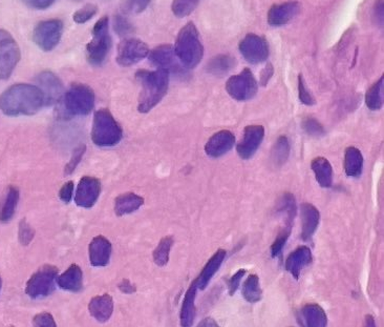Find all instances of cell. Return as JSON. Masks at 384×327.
I'll return each mask as SVG.
<instances>
[{
    "label": "cell",
    "instance_id": "obj_29",
    "mask_svg": "<svg viewBox=\"0 0 384 327\" xmlns=\"http://www.w3.org/2000/svg\"><path fill=\"white\" fill-rule=\"evenodd\" d=\"M144 204V199L139 195L133 193H125L120 195L115 200V213L117 216H125V215L135 213Z\"/></svg>",
    "mask_w": 384,
    "mask_h": 327
},
{
    "label": "cell",
    "instance_id": "obj_4",
    "mask_svg": "<svg viewBox=\"0 0 384 327\" xmlns=\"http://www.w3.org/2000/svg\"><path fill=\"white\" fill-rule=\"evenodd\" d=\"M122 127L107 109L97 111L94 116L92 140L101 148L117 146L122 139Z\"/></svg>",
    "mask_w": 384,
    "mask_h": 327
},
{
    "label": "cell",
    "instance_id": "obj_8",
    "mask_svg": "<svg viewBox=\"0 0 384 327\" xmlns=\"http://www.w3.org/2000/svg\"><path fill=\"white\" fill-rule=\"evenodd\" d=\"M21 57L18 43L10 33L0 28V80L10 78Z\"/></svg>",
    "mask_w": 384,
    "mask_h": 327
},
{
    "label": "cell",
    "instance_id": "obj_22",
    "mask_svg": "<svg viewBox=\"0 0 384 327\" xmlns=\"http://www.w3.org/2000/svg\"><path fill=\"white\" fill-rule=\"evenodd\" d=\"M91 315L100 323H105L111 319L114 313V300L111 296L100 295L92 298L89 304Z\"/></svg>",
    "mask_w": 384,
    "mask_h": 327
},
{
    "label": "cell",
    "instance_id": "obj_17",
    "mask_svg": "<svg viewBox=\"0 0 384 327\" xmlns=\"http://www.w3.org/2000/svg\"><path fill=\"white\" fill-rule=\"evenodd\" d=\"M236 144V136L228 129H221L209 138L205 146V151L209 157L219 158L229 153Z\"/></svg>",
    "mask_w": 384,
    "mask_h": 327
},
{
    "label": "cell",
    "instance_id": "obj_14",
    "mask_svg": "<svg viewBox=\"0 0 384 327\" xmlns=\"http://www.w3.org/2000/svg\"><path fill=\"white\" fill-rule=\"evenodd\" d=\"M264 138V127L258 126V124L246 127L243 129V139L236 146V151L241 159L248 160L253 157Z\"/></svg>",
    "mask_w": 384,
    "mask_h": 327
},
{
    "label": "cell",
    "instance_id": "obj_42",
    "mask_svg": "<svg viewBox=\"0 0 384 327\" xmlns=\"http://www.w3.org/2000/svg\"><path fill=\"white\" fill-rule=\"evenodd\" d=\"M114 30L117 33L119 36H126V35L131 34L133 32V28L131 23L127 21L126 17L123 15H116L114 17L113 21Z\"/></svg>",
    "mask_w": 384,
    "mask_h": 327
},
{
    "label": "cell",
    "instance_id": "obj_44",
    "mask_svg": "<svg viewBox=\"0 0 384 327\" xmlns=\"http://www.w3.org/2000/svg\"><path fill=\"white\" fill-rule=\"evenodd\" d=\"M85 151H87L85 146H79V148L75 150L74 153H72L71 160H70L69 164L65 166V175L72 174L76 170L77 166H78L81 159H82L83 155L85 154Z\"/></svg>",
    "mask_w": 384,
    "mask_h": 327
},
{
    "label": "cell",
    "instance_id": "obj_36",
    "mask_svg": "<svg viewBox=\"0 0 384 327\" xmlns=\"http://www.w3.org/2000/svg\"><path fill=\"white\" fill-rule=\"evenodd\" d=\"M173 245V238L171 236L164 237L161 239L157 249L153 252V261L159 267H165L169 261V254Z\"/></svg>",
    "mask_w": 384,
    "mask_h": 327
},
{
    "label": "cell",
    "instance_id": "obj_28",
    "mask_svg": "<svg viewBox=\"0 0 384 327\" xmlns=\"http://www.w3.org/2000/svg\"><path fill=\"white\" fill-rule=\"evenodd\" d=\"M344 172L349 177L358 178L363 171V156L355 146H349L344 153Z\"/></svg>",
    "mask_w": 384,
    "mask_h": 327
},
{
    "label": "cell",
    "instance_id": "obj_51",
    "mask_svg": "<svg viewBox=\"0 0 384 327\" xmlns=\"http://www.w3.org/2000/svg\"><path fill=\"white\" fill-rule=\"evenodd\" d=\"M274 73V68L273 65H271V63H267V65H265V69L263 70L262 74H260V85H263V87H265V85H268V82H269L270 79L272 78V76H273Z\"/></svg>",
    "mask_w": 384,
    "mask_h": 327
},
{
    "label": "cell",
    "instance_id": "obj_54",
    "mask_svg": "<svg viewBox=\"0 0 384 327\" xmlns=\"http://www.w3.org/2000/svg\"><path fill=\"white\" fill-rule=\"evenodd\" d=\"M364 327H376V323H375L374 318L371 315H368L366 317V326Z\"/></svg>",
    "mask_w": 384,
    "mask_h": 327
},
{
    "label": "cell",
    "instance_id": "obj_10",
    "mask_svg": "<svg viewBox=\"0 0 384 327\" xmlns=\"http://www.w3.org/2000/svg\"><path fill=\"white\" fill-rule=\"evenodd\" d=\"M62 32L63 23L59 19L41 21L35 26L33 41L41 50L50 52L60 43Z\"/></svg>",
    "mask_w": 384,
    "mask_h": 327
},
{
    "label": "cell",
    "instance_id": "obj_23",
    "mask_svg": "<svg viewBox=\"0 0 384 327\" xmlns=\"http://www.w3.org/2000/svg\"><path fill=\"white\" fill-rule=\"evenodd\" d=\"M226 254H227V252H226L225 250L219 249V251L208 260V262L206 263L204 269H202L199 277L194 280L195 283H197V289L204 291V289L208 286L210 281H212V279L214 278V276L216 275V272L219 271V267H221V263L225 260Z\"/></svg>",
    "mask_w": 384,
    "mask_h": 327
},
{
    "label": "cell",
    "instance_id": "obj_56",
    "mask_svg": "<svg viewBox=\"0 0 384 327\" xmlns=\"http://www.w3.org/2000/svg\"><path fill=\"white\" fill-rule=\"evenodd\" d=\"M11 327H14V326H11Z\"/></svg>",
    "mask_w": 384,
    "mask_h": 327
},
{
    "label": "cell",
    "instance_id": "obj_50",
    "mask_svg": "<svg viewBox=\"0 0 384 327\" xmlns=\"http://www.w3.org/2000/svg\"><path fill=\"white\" fill-rule=\"evenodd\" d=\"M374 17H375V21H376L377 23H380V26H383V21H384V2L383 0H378L377 1L376 6H375L374 9Z\"/></svg>",
    "mask_w": 384,
    "mask_h": 327
},
{
    "label": "cell",
    "instance_id": "obj_7",
    "mask_svg": "<svg viewBox=\"0 0 384 327\" xmlns=\"http://www.w3.org/2000/svg\"><path fill=\"white\" fill-rule=\"evenodd\" d=\"M58 277V269L45 264L33 274L26 285V294L32 299L48 297L55 291V283Z\"/></svg>",
    "mask_w": 384,
    "mask_h": 327
},
{
    "label": "cell",
    "instance_id": "obj_39",
    "mask_svg": "<svg viewBox=\"0 0 384 327\" xmlns=\"http://www.w3.org/2000/svg\"><path fill=\"white\" fill-rule=\"evenodd\" d=\"M302 129L311 137L322 138L326 135V129L318 120L313 117H306L302 120Z\"/></svg>",
    "mask_w": 384,
    "mask_h": 327
},
{
    "label": "cell",
    "instance_id": "obj_15",
    "mask_svg": "<svg viewBox=\"0 0 384 327\" xmlns=\"http://www.w3.org/2000/svg\"><path fill=\"white\" fill-rule=\"evenodd\" d=\"M101 194V182L98 178L85 176L81 178L77 188L75 202L83 208H91L95 205Z\"/></svg>",
    "mask_w": 384,
    "mask_h": 327
},
{
    "label": "cell",
    "instance_id": "obj_6",
    "mask_svg": "<svg viewBox=\"0 0 384 327\" xmlns=\"http://www.w3.org/2000/svg\"><path fill=\"white\" fill-rule=\"evenodd\" d=\"M109 19L101 17L93 28V39L87 45V60L91 65H100L104 63L111 48L109 35Z\"/></svg>",
    "mask_w": 384,
    "mask_h": 327
},
{
    "label": "cell",
    "instance_id": "obj_53",
    "mask_svg": "<svg viewBox=\"0 0 384 327\" xmlns=\"http://www.w3.org/2000/svg\"><path fill=\"white\" fill-rule=\"evenodd\" d=\"M197 327H221L219 326V324L217 323L216 320L212 319V318H205V319L202 320Z\"/></svg>",
    "mask_w": 384,
    "mask_h": 327
},
{
    "label": "cell",
    "instance_id": "obj_31",
    "mask_svg": "<svg viewBox=\"0 0 384 327\" xmlns=\"http://www.w3.org/2000/svg\"><path fill=\"white\" fill-rule=\"evenodd\" d=\"M236 65V60L234 57L230 55H217L207 63L206 70L212 75L221 77L232 71Z\"/></svg>",
    "mask_w": 384,
    "mask_h": 327
},
{
    "label": "cell",
    "instance_id": "obj_21",
    "mask_svg": "<svg viewBox=\"0 0 384 327\" xmlns=\"http://www.w3.org/2000/svg\"><path fill=\"white\" fill-rule=\"evenodd\" d=\"M302 239L304 241H310L317 230L320 223V213L311 203H304L302 205Z\"/></svg>",
    "mask_w": 384,
    "mask_h": 327
},
{
    "label": "cell",
    "instance_id": "obj_20",
    "mask_svg": "<svg viewBox=\"0 0 384 327\" xmlns=\"http://www.w3.org/2000/svg\"><path fill=\"white\" fill-rule=\"evenodd\" d=\"M313 254L308 247H298L289 254L286 260V269L292 277L297 280L305 267L312 263Z\"/></svg>",
    "mask_w": 384,
    "mask_h": 327
},
{
    "label": "cell",
    "instance_id": "obj_12",
    "mask_svg": "<svg viewBox=\"0 0 384 327\" xmlns=\"http://www.w3.org/2000/svg\"><path fill=\"white\" fill-rule=\"evenodd\" d=\"M149 48L140 39H124L118 45L117 63L122 67H131L148 56Z\"/></svg>",
    "mask_w": 384,
    "mask_h": 327
},
{
    "label": "cell",
    "instance_id": "obj_47",
    "mask_svg": "<svg viewBox=\"0 0 384 327\" xmlns=\"http://www.w3.org/2000/svg\"><path fill=\"white\" fill-rule=\"evenodd\" d=\"M72 193H74V182L67 181L59 191V198L65 203H70L72 198Z\"/></svg>",
    "mask_w": 384,
    "mask_h": 327
},
{
    "label": "cell",
    "instance_id": "obj_46",
    "mask_svg": "<svg viewBox=\"0 0 384 327\" xmlns=\"http://www.w3.org/2000/svg\"><path fill=\"white\" fill-rule=\"evenodd\" d=\"M245 269H238V271L236 272V274H234V276L229 279V281H228V289H229L230 295L234 296V294H236V291H238L241 279L245 276Z\"/></svg>",
    "mask_w": 384,
    "mask_h": 327
},
{
    "label": "cell",
    "instance_id": "obj_45",
    "mask_svg": "<svg viewBox=\"0 0 384 327\" xmlns=\"http://www.w3.org/2000/svg\"><path fill=\"white\" fill-rule=\"evenodd\" d=\"M33 327H57V324L52 313L45 311V313H37L33 318Z\"/></svg>",
    "mask_w": 384,
    "mask_h": 327
},
{
    "label": "cell",
    "instance_id": "obj_43",
    "mask_svg": "<svg viewBox=\"0 0 384 327\" xmlns=\"http://www.w3.org/2000/svg\"><path fill=\"white\" fill-rule=\"evenodd\" d=\"M34 236V230H33V228L31 227V225L26 223V219H23V220L21 221V223H19L18 227L19 242L24 245V247H26V245H28L32 242Z\"/></svg>",
    "mask_w": 384,
    "mask_h": 327
},
{
    "label": "cell",
    "instance_id": "obj_30",
    "mask_svg": "<svg viewBox=\"0 0 384 327\" xmlns=\"http://www.w3.org/2000/svg\"><path fill=\"white\" fill-rule=\"evenodd\" d=\"M21 192L16 186H10L6 192V198L0 208V223H6L12 220L18 205Z\"/></svg>",
    "mask_w": 384,
    "mask_h": 327
},
{
    "label": "cell",
    "instance_id": "obj_35",
    "mask_svg": "<svg viewBox=\"0 0 384 327\" xmlns=\"http://www.w3.org/2000/svg\"><path fill=\"white\" fill-rule=\"evenodd\" d=\"M290 155V144L286 136H280L276 140L271 151L272 160L276 166H284Z\"/></svg>",
    "mask_w": 384,
    "mask_h": 327
},
{
    "label": "cell",
    "instance_id": "obj_32",
    "mask_svg": "<svg viewBox=\"0 0 384 327\" xmlns=\"http://www.w3.org/2000/svg\"><path fill=\"white\" fill-rule=\"evenodd\" d=\"M384 77L374 83L366 94V107L371 111H378L383 105Z\"/></svg>",
    "mask_w": 384,
    "mask_h": 327
},
{
    "label": "cell",
    "instance_id": "obj_33",
    "mask_svg": "<svg viewBox=\"0 0 384 327\" xmlns=\"http://www.w3.org/2000/svg\"><path fill=\"white\" fill-rule=\"evenodd\" d=\"M243 297L249 303L260 302L263 298V291L260 289V278L258 275H250L246 279L243 285Z\"/></svg>",
    "mask_w": 384,
    "mask_h": 327
},
{
    "label": "cell",
    "instance_id": "obj_48",
    "mask_svg": "<svg viewBox=\"0 0 384 327\" xmlns=\"http://www.w3.org/2000/svg\"><path fill=\"white\" fill-rule=\"evenodd\" d=\"M28 8L35 9V10H45L50 8L56 0H21Z\"/></svg>",
    "mask_w": 384,
    "mask_h": 327
},
{
    "label": "cell",
    "instance_id": "obj_49",
    "mask_svg": "<svg viewBox=\"0 0 384 327\" xmlns=\"http://www.w3.org/2000/svg\"><path fill=\"white\" fill-rule=\"evenodd\" d=\"M149 4H150V0H128L129 8L137 14L146 10Z\"/></svg>",
    "mask_w": 384,
    "mask_h": 327
},
{
    "label": "cell",
    "instance_id": "obj_38",
    "mask_svg": "<svg viewBox=\"0 0 384 327\" xmlns=\"http://www.w3.org/2000/svg\"><path fill=\"white\" fill-rule=\"evenodd\" d=\"M291 225H285V227L280 230V234L276 237L275 241L271 245V254L273 258L280 257L282 254V250L286 245L290 234H291Z\"/></svg>",
    "mask_w": 384,
    "mask_h": 327
},
{
    "label": "cell",
    "instance_id": "obj_2",
    "mask_svg": "<svg viewBox=\"0 0 384 327\" xmlns=\"http://www.w3.org/2000/svg\"><path fill=\"white\" fill-rule=\"evenodd\" d=\"M136 79L141 85L138 109L140 113H148L153 107H157L168 94L169 73L164 70L153 72L139 70L136 74Z\"/></svg>",
    "mask_w": 384,
    "mask_h": 327
},
{
    "label": "cell",
    "instance_id": "obj_18",
    "mask_svg": "<svg viewBox=\"0 0 384 327\" xmlns=\"http://www.w3.org/2000/svg\"><path fill=\"white\" fill-rule=\"evenodd\" d=\"M300 6L297 1H287L274 4L268 12V23L271 26H282L297 16Z\"/></svg>",
    "mask_w": 384,
    "mask_h": 327
},
{
    "label": "cell",
    "instance_id": "obj_41",
    "mask_svg": "<svg viewBox=\"0 0 384 327\" xmlns=\"http://www.w3.org/2000/svg\"><path fill=\"white\" fill-rule=\"evenodd\" d=\"M298 96H300V102L304 103L305 105L313 107L316 104L315 98L307 87L306 81H305L302 74H300L298 76Z\"/></svg>",
    "mask_w": 384,
    "mask_h": 327
},
{
    "label": "cell",
    "instance_id": "obj_37",
    "mask_svg": "<svg viewBox=\"0 0 384 327\" xmlns=\"http://www.w3.org/2000/svg\"><path fill=\"white\" fill-rule=\"evenodd\" d=\"M199 2V0H173L171 10L175 16L184 18L192 14Z\"/></svg>",
    "mask_w": 384,
    "mask_h": 327
},
{
    "label": "cell",
    "instance_id": "obj_1",
    "mask_svg": "<svg viewBox=\"0 0 384 327\" xmlns=\"http://www.w3.org/2000/svg\"><path fill=\"white\" fill-rule=\"evenodd\" d=\"M43 105L45 102L43 91L26 83L12 85L0 96V109L11 117L35 115Z\"/></svg>",
    "mask_w": 384,
    "mask_h": 327
},
{
    "label": "cell",
    "instance_id": "obj_34",
    "mask_svg": "<svg viewBox=\"0 0 384 327\" xmlns=\"http://www.w3.org/2000/svg\"><path fill=\"white\" fill-rule=\"evenodd\" d=\"M296 201L293 195L290 193H285L282 197H280V202L278 204V214H282L286 217V225H293L294 218L296 216Z\"/></svg>",
    "mask_w": 384,
    "mask_h": 327
},
{
    "label": "cell",
    "instance_id": "obj_40",
    "mask_svg": "<svg viewBox=\"0 0 384 327\" xmlns=\"http://www.w3.org/2000/svg\"><path fill=\"white\" fill-rule=\"evenodd\" d=\"M98 12V8L94 4H87V6H83V8L79 9L78 11L74 13V19L75 23H85L87 21H91L94 16Z\"/></svg>",
    "mask_w": 384,
    "mask_h": 327
},
{
    "label": "cell",
    "instance_id": "obj_13",
    "mask_svg": "<svg viewBox=\"0 0 384 327\" xmlns=\"http://www.w3.org/2000/svg\"><path fill=\"white\" fill-rule=\"evenodd\" d=\"M149 60L158 70H164L168 73L184 74V67L181 63L177 60V55L175 53V48L170 45H159L149 52Z\"/></svg>",
    "mask_w": 384,
    "mask_h": 327
},
{
    "label": "cell",
    "instance_id": "obj_11",
    "mask_svg": "<svg viewBox=\"0 0 384 327\" xmlns=\"http://www.w3.org/2000/svg\"><path fill=\"white\" fill-rule=\"evenodd\" d=\"M241 54L252 65L265 63L269 57V43L265 38L256 34L246 35L238 45Z\"/></svg>",
    "mask_w": 384,
    "mask_h": 327
},
{
    "label": "cell",
    "instance_id": "obj_55",
    "mask_svg": "<svg viewBox=\"0 0 384 327\" xmlns=\"http://www.w3.org/2000/svg\"><path fill=\"white\" fill-rule=\"evenodd\" d=\"M1 286H2V280H1V278H0V289H1Z\"/></svg>",
    "mask_w": 384,
    "mask_h": 327
},
{
    "label": "cell",
    "instance_id": "obj_16",
    "mask_svg": "<svg viewBox=\"0 0 384 327\" xmlns=\"http://www.w3.org/2000/svg\"><path fill=\"white\" fill-rule=\"evenodd\" d=\"M36 82L39 89L43 91L45 96V102L47 105L56 104L63 98V85L58 76L53 72L43 71L36 77Z\"/></svg>",
    "mask_w": 384,
    "mask_h": 327
},
{
    "label": "cell",
    "instance_id": "obj_25",
    "mask_svg": "<svg viewBox=\"0 0 384 327\" xmlns=\"http://www.w3.org/2000/svg\"><path fill=\"white\" fill-rule=\"evenodd\" d=\"M197 283L193 281L190 289L186 291L183 303H182L181 313H180V323L182 327H192L194 322L197 309H195V297H197Z\"/></svg>",
    "mask_w": 384,
    "mask_h": 327
},
{
    "label": "cell",
    "instance_id": "obj_3",
    "mask_svg": "<svg viewBox=\"0 0 384 327\" xmlns=\"http://www.w3.org/2000/svg\"><path fill=\"white\" fill-rule=\"evenodd\" d=\"M175 53L185 69H194L203 59L204 47L199 31L193 23L182 28L175 41Z\"/></svg>",
    "mask_w": 384,
    "mask_h": 327
},
{
    "label": "cell",
    "instance_id": "obj_19",
    "mask_svg": "<svg viewBox=\"0 0 384 327\" xmlns=\"http://www.w3.org/2000/svg\"><path fill=\"white\" fill-rule=\"evenodd\" d=\"M113 245L109 239L97 236L89 243V254L91 264L96 267H106L111 261Z\"/></svg>",
    "mask_w": 384,
    "mask_h": 327
},
{
    "label": "cell",
    "instance_id": "obj_52",
    "mask_svg": "<svg viewBox=\"0 0 384 327\" xmlns=\"http://www.w3.org/2000/svg\"><path fill=\"white\" fill-rule=\"evenodd\" d=\"M119 289L124 294H133L136 291L135 285L131 284V281L126 280V279L120 282Z\"/></svg>",
    "mask_w": 384,
    "mask_h": 327
},
{
    "label": "cell",
    "instance_id": "obj_26",
    "mask_svg": "<svg viewBox=\"0 0 384 327\" xmlns=\"http://www.w3.org/2000/svg\"><path fill=\"white\" fill-rule=\"evenodd\" d=\"M316 181L322 188H330L333 184V168L330 161L324 157L314 158L311 162Z\"/></svg>",
    "mask_w": 384,
    "mask_h": 327
},
{
    "label": "cell",
    "instance_id": "obj_24",
    "mask_svg": "<svg viewBox=\"0 0 384 327\" xmlns=\"http://www.w3.org/2000/svg\"><path fill=\"white\" fill-rule=\"evenodd\" d=\"M60 289L72 293H78L83 289V273L79 265L72 264L65 273L57 277Z\"/></svg>",
    "mask_w": 384,
    "mask_h": 327
},
{
    "label": "cell",
    "instance_id": "obj_27",
    "mask_svg": "<svg viewBox=\"0 0 384 327\" xmlns=\"http://www.w3.org/2000/svg\"><path fill=\"white\" fill-rule=\"evenodd\" d=\"M302 317L306 327H327L328 316L320 305L311 303L302 309Z\"/></svg>",
    "mask_w": 384,
    "mask_h": 327
},
{
    "label": "cell",
    "instance_id": "obj_9",
    "mask_svg": "<svg viewBox=\"0 0 384 327\" xmlns=\"http://www.w3.org/2000/svg\"><path fill=\"white\" fill-rule=\"evenodd\" d=\"M226 91L230 97L238 101L252 100L258 94V85L251 70L243 69L238 75L230 77L226 83Z\"/></svg>",
    "mask_w": 384,
    "mask_h": 327
},
{
    "label": "cell",
    "instance_id": "obj_5",
    "mask_svg": "<svg viewBox=\"0 0 384 327\" xmlns=\"http://www.w3.org/2000/svg\"><path fill=\"white\" fill-rule=\"evenodd\" d=\"M61 101L67 115H87L95 107V93L89 85L74 83Z\"/></svg>",
    "mask_w": 384,
    "mask_h": 327
}]
</instances>
